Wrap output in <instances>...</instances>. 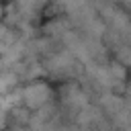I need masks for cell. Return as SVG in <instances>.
<instances>
[{
	"label": "cell",
	"mask_w": 131,
	"mask_h": 131,
	"mask_svg": "<svg viewBox=\"0 0 131 131\" xmlns=\"http://www.w3.org/2000/svg\"><path fill=\"white\" fill-rule=\"evenodd\" d=\"M23 98H25V102H27L31 108H39V106H43V104L47 102V98H49V88H47L45 84H33V86H29V88L23 92Z\"/></svg>",
	"instance_id": "cell-1"
}]
</instances>
